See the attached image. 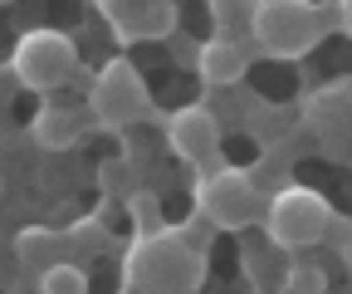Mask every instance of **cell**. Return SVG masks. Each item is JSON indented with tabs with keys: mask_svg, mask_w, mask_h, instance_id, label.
<instances>
[{
	"mask_svg": "<svg viewBox=\"0 0 352 294\" xmlns=\"http://www.w3.org/2000/svg\"><path fill=\"white\" fill-rule=\"evenodd\" d=\"M206 280V255L186 231H157L132 235L122 255V284L127 294H196Z\"/></svg>",
	"mask_w": 352,
	"mask_h": 294,
	"instance_id": "cell-1",
	"label": "cell"
},
{
	"mask_svg": "<svg viewBox=\"0 0 352 294\" xmlns=\"http://www.w3.org/2000/svg\"><path fill=\"white\" fill-rule=\"evenodd\" d=\"M250 34L259 54L270 59H303L308 50H318L328 25L323 10L308 0H259V6H250Z\"/></svg>",
	"mask_w": 352,
	"mask_h": 294,
	"instance_id": "cell-2",
	"label": "cell"
},
{
	"mask_svg": "<svg viewBox=\"0 0 352 294\" xmlns=\"http://www.w3.org/2000/svg\"><path fill=\"white\" fill-rule=\"evenodd\" d=\"M196 211L215 231H245V226H259L264 201H259V187L250 182V172L215 162L196 182Z\"/></svg>",
	"mask_w": 352,
	"mask_h": 294,
	"instance_id": "cell-3",
	"label": "cell"
},
{
	"mask_svg": "<svg viewBox=\"0 0 352 294\" xmlns=\"http://www.w3.org/2000/svg\"><path fill=\"white\" fill-rule=\"evenodd\" d=\"M10 74L30 94H54L78 74V45L64 30H25L10 54Z\"/></svg>",
	"mask_w": 352,
	"mask_h": 294,
	"instance_id": "cell-4",
	"label": "cell"
},
{
	"mask_svg": "<svg viewBox=\"0 0 352 294\" xmlns=\"http://www.w3.org/2000/svg\"><path fill=\"white\" fill-rule=\"evenodd\" d=\"M88 113H94V123H103V128H132V123H142L152 113V98H147V83L138 74V64L113 54L98 74H94V89H88Z\"/></svg>",
	"mask_w": 352,
	"mask_h": 294,
	"instance_id": "cell-5",
	"label": "cell"
},
{
	"mask_svg": "<svg viewBox=\"0 0 352 294\" xmlns=\"http://www.w3.org/2000/svg\"><path fill=\"white\" fill-rule=\"evenodd\" d=\"M328 221H333V206L323 191L314 187H284L270 206H264V231L279 250H308L328 235Z\"/></svg>",
	"mask_w": 352,
	"mask_h": 294,
	"instance_id": "cell-6",
	"label": "cell"
},
{
	"mask_svg": "<svg viewBox=\"0 0 352 294\" xmlns=\"http://www.w3.org/2000/svg\"><path fill=\"white\" fill-rule=\"evenodd\" d=\"M98 15L108 20L118 45H152L182 25V10L171 0H103Z\"/></svg>",
	"mask_w": 352,
	"mask_h": 294,
	"instance_id": "cell-7",
	"label": "cell"
},
{
	"mask_svg": "<svg viewBox=\"0 0 352 294\" xmlns=\"http://www.w3.org/2000/svg\"><path fill=\"white\" fill-rule=\"evenodd\" d=\"M166 143H171V152L182 162H191V167L206 172V167H215V157H220V123H215V113L206 103H186V108H176L166 118Z\"/></svg>",
	"mask_w": 352,
	"mask_h": 294,
	"instance_id": "cell-8",
	"label": "cell"
},
{
	"mask_svg": "<svg viewBox=\"0 0 352 294\" xmlns=\"http://www.w3.org/2000/svg\"><path fill=\"white\" fill-rule=\"evenodd\" d=\"M347 108H352V83H323V89L303 103V128L308 133H323V147L338 157L342 152V133H347Z\"/></svg>",
	"mask_w": 352,
	"mask_h": 294,
	"instance_id": "cell-9",
	"label": "cell"
},
{
	"mask_svg": "<svg viewBox=\"0 0 352 294\" xmlns=\"http://www.w3.org/2000/svg\"><path fill=\"white\" fill-rule=\"evenodd\" d=\"M196 74L210 83V89H230V83H240L250 74V54L230 34H215V39H206L196 50Z\"/></svg>",
	"mask_w": 352,
	"mask_h": 294,
	"instance_id": "cell-10",
	"label": "cell"
},
{
	"mask_svg": "<svg viewBox=\"0 0 352 294\" xmlns=\"http://www.w3.org/2000/svg\"><path fill=\"white\" fill-rule=\"evenodd\" d=\"M15 255H20V265L25 270H54V265H64V255H69V240L59 235V231H44V226H25L20 235H15Z\"/></svg>",
	"mask_w": 352,
	"mask_h": 294,
	"instance_id": "cell-11",
	"label": "cell"
},
{
	"mask_svg": "<svg viewBox=\"0 0 352 294\" xmlns=\"http://www.w3.org/2000/svg\"><path fill=\"white\" fill-rule=\"evenodd\" d=\"M30 138H34L44 152L74 147V143H78V113H74V108H44V113H34Z\"/></svg>",
	"mask_w": 352,
	"mask_h": 294,
	"instance_id": "cell-12",
	"label": "cell"
},
{
	"mask_svg": "<svg viewBox=\"0 0 352 294\" xmlns=\"http://www.w3.org/2000/svg\"><path fill=\"white\" fill-rule=\"evenodd\" d=\"M122 211H127V221H132V235H157V231H166L162 196H157V191H147V187L127 191V196H122Z\"/></svg>",
	"mask_w": 352,
	"mask_h": 294,
	"instance_id": "cell-13",
	"label": "cell"
},
{
	"mask_svg": "<svg viewBox=\"0 0 352 294\" xmlns=\"http://www.w3.org/2000/svg\"><path fill=\"white\" fill-rule=\"evenodd\" d=\"M39 294H88V275L64 260V265H54V270L39 275Z\"/></svg>",
	"mask_w": 352,
	"mask_h": 294,
	"instance_id": "cell-14",
	"label": "cell"
},
{
	"mask_svg": "<svg viewBox=\"0 0 352 294\" xmlns=\"http://www.w3.org/2000/svg\"><path fill=\"white\" fill-rule=\"evenodd\" d=\"M284 294H328V275L308 260H294L284 270Z\"/></svg>",
	"mask_w": 352,
	"mask_h": 294,
	"instance_id": "cell-15",
	"label": "cell"
},
{
	"mask_svg": "<svg viewBox=\"0 0 352 294\" xmlns=\"http://www.w3.org/2000/svg\"><path fill=\"white\" fill-rule=\"evenodd\" d=\"M333 250H338V255H347V250H352V235H347V216H333L328 221V235H323Z\"/></svg>",
	"mask_w": 352,
	"mask_h": 294,
	"instance_id": "cell-16",
	"label": "cell"
},
{
	"mask_svg": "<svg viewBox=\"0 0 352 294\" xmlns=\"http://www.w3.org/2000/svg\"><path fill=\"white\" fill-rule=\"evenodd\" d=\"M15 94H20V83H15L10 64H0V113H6V108L15 103Z\"/></svg>",
	"mask_w": 352,
	"mask_h": 294,
	"instance_id": "cell-17",
	"label": "cell"
},
{
	"mask_svg": "<svg viewBox=\"0 0 352 294\" xmlns=\"http://www.w3.org/2000/svg\"><path fill=\"white\" fill-rule=\"evenodd\" d=\"M0 201H6V172H0Z\"/></svg>",
	"mask_w": 352,
	"mask_h": 294,
	"instance_id": "cell-18",
	"label": "cell"
}]
</instances>
